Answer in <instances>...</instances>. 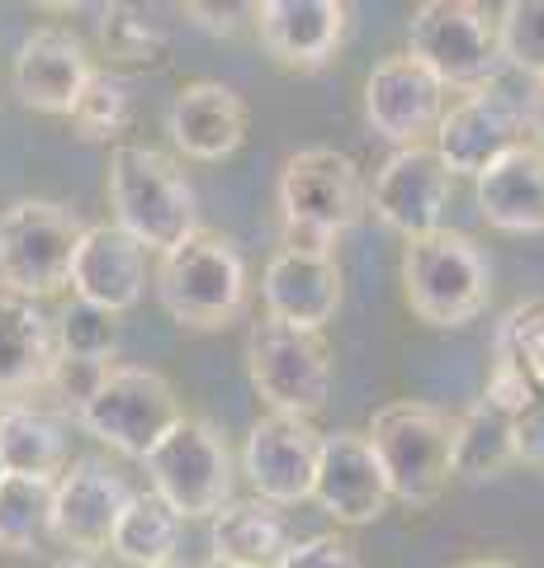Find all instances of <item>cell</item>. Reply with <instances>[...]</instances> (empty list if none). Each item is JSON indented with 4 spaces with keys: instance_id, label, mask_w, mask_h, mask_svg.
<instances>
[{
    "instance_id": "15",
    "label": "cell",
    "mask_w": 544,
    "mask_h": 568,
    "mask_svg": "<svg viewBox=\"0 0 544 568\" xmlns=\"http://www.w3.org/2000/svg\"><path fill=\"white\" fill-rule=\"evenodd\" d=\"M129 497V484L104 459H72L52 484V536L66 549H76L81 559L100 555V549H110V536L124 517Z\"/></svg>"
},
{
    "instance_id": "38",
    "label": "cell",
    "mask_w": 544,
    "mask_h": 568,
    "mask_svg": "<svg viewBox=\"0 0 544 568\" xmlns=\"http://www.w3.org/2000/svg\"><path fill=\"white\" fill-rule=\"evenodd\" d=\"M516 455L521 459H544V398L516 417Z\"/></svg>"
},
{
    "instance_id": "8",
    "label": "cell",
    "mask_w": 544,
    "mask_h": 568,
    "mask_svg": "<svg viewBox=\"0 0 544 568\" xmlns=\"http://www.w3.org/2000/svg\"><path fill=\"white\" fill-rule=\"evenodd\" d=\"M408 58H417L435 81L483 91L502 77L497 48V14L473 0H427L408 20Z\"/></svg>"
},
{
    "instance_id": "40",
    "label": "cell",
    "mask_w": 544,
    "mask_h": 568,
    "mask_svg": "<svg viewBox=\"0 0 544 568\" xmlns=\"http://www.w3.org/2000/svg\"><path fill=\"white\" fill-rule=\"evenodd\" d=\"M531 379H535V394L544 398V346H540V355L531 361Z\"/></svg>"
},
{
    "instance_id": "32",
    "label": "cell",
    "mask_w": 544,
    "mask_h": 568,
    "mask_svg": "<svg viewBox=\"0 0 544 568\" xmlns=\"http://www.w3.org/2000/svg\"><path fill=\"white\" fill-rule=\"evenodd\" d=\"M52 332H58V351L62 355H81V361H110L114 365V346H119V332H114V317L104 308L91 304H66L58 317H52Z\"/></svg>"
},
{
    "instance_id": "9",
    "label": "cell",
    "mask_w": 544,
    "mask_h": 568,
    "mask_svg": "<svg viewBox=\"0 0 544 568\" xmlns=\"http://www.w3.org/2000/svg\"><path fill=\"white\" fill-rule=\"evenodd\" d=\"M247 375L256 394L279 417H312L331 394V351L322 332H298L275 317H260L247 332Z\"/></svg>"
},
{
    "instance_id": "21",
    "label": "cell",
    "mask_w": 544,
    "mask_h": 568,
    "mask_svg": "<svg viewBox=\"0 0 544 568\" xmlns=\"http://www.w3.org/2000/svg\"><path fill=\"white\" fill-rule=\"evenodd\" d=\"M166 133L189 162H223L247 142V100L223 81H189L171 100Z\"/></svg>"
},
{
    "instance_id": "41",
    "label": "cell",
    "mask_w": 544,
    "mask_h": 568,
    "mask_svg": "<svg viewBox=\"0 0 544 568\" xmlns=\"http://www.w3.org/2000/svg\"><path fill=\"white\" fill-rule=\"evenodd\" d=\"M48 568H100V564H91V559H58V564H48Z\"/></svg>"
},
{
    "instance_id": "19",
    "label": "cell",
    "mask_w": 544,
    "mask_h": 568,
    "mask_svg": "<svg viewBox=\"0 0 544 568\" xmlns=\"http://www.w3.org/2000/svg\"><path fill=\"white\" fill-rule=\"evenodd\" d=\"M91 77L95 67L72 29H33L14 58V95L39 114H72Z\"/></svg>"
},
{
    "instance_id": "29",
    "label": "cell",
    "mask_w": 544,
    "mask_h": 568,
    "mask_svg": "<svg viewBox=\"0 0 544 568\" xmlns=\"http://www.w3.org/2000/svg\"><path fill=\"white\" fill-rule=\"evenodd\" d=\"M95 33H100V48L110 62H124V67H137V62H156L166 48V33L152 24L147 10L137 6H104L100 20H95Z\"/></svg>"
},
{
    "instance_id": "30",
    "label": "cell",
    "mask_w": 544,
    "mask_h": 568,
    "mask_svg": "<svg viewBox=\"0 0 544 568\" xmlns=\"http://www.w3.org/2000/svg\"><path fill=\"white\" fill-rule=\"evenodd\" d=\"M502 67L525 71L535 85L544 81V0H506L497 10Z\"/></svg>"
},
{
    "instance_id": "6",
    "label": "cell",
    "mask_w": 544,
    "mask_h": 568,
    "mask_svg": "<svg viewBox=\"0 0 544 568\" xmlns=\"http://www.w3.org/2000/svg\"><path fill=\"white\" fill-rule=\"evenodd\" d=\"M81 213L52 200H20L0 213V284L24 298H52L72 284V261L85 237Z\"/></svg>"
},
{
    "instance_id": "26",
    "label": "cell",
    "mask_w": 544,
    "mask_h": 568,
    "mask_svg": "<svg viewBox=\"0 0 544 568\" xmlns=\"http://www.w3.org/2000/svg\"><path fill=\"white\" fill-rule=\"evenodd\" d=\"M450 455H454V474L469 478V484H483V478H497L516 455V422L502 417L497 407H487L483 398L464 407L460 422L450 432Z\"/></svg>"
},
{
    "instance_id": "17",
    "label": "cell",
    "mask_w": 544,
    "mask_h": 568,
    "mask_svg": "<svg viewBox=\"0 0 544 568\" xmlns=\"http://www.w3.org/2000/svg\"><path fill=\"white\" fill-rule=\"evenodd\" d=\"M266 317L298 332H322L341 308V265L337 252H275L260 275Z\"/></svg>"
},
{
    "instance_id": "37",
    "label": "cell",
    "mask_w": 544,
    "mask_h": 568,
    "mask_svg": "<svg viewBox=\"0 0 544 568\" xmlns=\"http://www.w3.org/2000/svg\"><path fill=\"white\" fill-rule=\"evenodd\" d=\"M242 14H252V6H204V0L185 6V20L204 33H214V39H233L242 29Z\"/></svg>"
},
{
    "instance_id": "16",
    "label": "cell",
    "mask_w": 544,
    "mask_h": 568,
    "mask_svg": "<svg viewBox=\"0 0 544 568\" xmlns=\"http://www.w3.org/2000/svg\"><path fill=\"white\" fill-rule=\"evenodd\" d=\"M312 503L341 526H370L393 503L389 478L370 450L365 432H331L322 436L318 474H312Z\"/></svg>"
},
{
    "instance_id": "18",
    "label": "cell",
    "mask_w": 544,
    "mask_h": 568,
    "mask_svg": "<svg viewBox=\"0 0 544 568\" xmlns=\"http://www.w3.org/2000/svg\"><path fill=\"white\" fill-rule=\"evenodd\" d=\"M346 6L341 0H260L252 6V24L260 48L289 71H318L337 58L346 39Z\"/></svg>"
},
{
    "instance_id": "36",
    "label": "cell",
    "mask_w": 544,
    "mask_h": 568,
    "mask_svg": "<svg viewBox=\"0 0 544 568\" xmlns=\"http://www.w3.org/2000/svg\"><path fill=\"white\" fill-rule=\"evenodd\" d=\"M275 568H360V555L341 536H308L294 540Z\"/></svg>"
},
{
    "instance_id": "33",
    "label": "cell",
    "mask_w": 544,
    "mask_h": 568,
    "mask_svg": "<svg viewBox=\"0 0 544 568\" xmlns=\"http://www.w3.org/2000/svg\"><path fill=\"white\" fill-rule=\"evenodd\" d=\"M540 346H544V298H531V304H516L497 323L493 365H516L531 375V361L540 355Z\"/></svg>"
},
{
    "instance_id": "28",
    "label": "cell",
    "mask_w": 544,
    "mask_h": 568,
    "mask_svg": "<svg viewBox=\"0 0 544 568\" xmlns=\"http://www.w3.org/2000/svg\"><path fill=\"white\" fill-rule=\"evenodd\" d=\"M52 484L58 478H0V549L33 555L52 536Z\"/></svg>"
},
{
    "instance_id": "20",
    "label": "cell",
    "mask_w": 544,
    "mask_h": 568,
    "mask_svg": "<svg viewBox=\"0 0 544 568\" xmlns=\"http://www.w3.org/2000/svg\"><path fill=\"white\" fill-rule=\"evenodd\" d=\"M72 290L81 304L104 313H129L147 290V252L114 223H91L72 261Z\"/></svg>"
},
{
    "instance_id": "34",
    "label": "cell",
    "mask_w": 544,
    "mask_h": 568,
    "mask_svg": "<svg viewBox=\"0 0 544 568\" xmlns=\"http://www.w3.org/2000/svg\"><path fill=\"white\" fill-rule=\"evenodd\" d=\"M110 369H114L110 361H81V355H62V351H58V361H52L43 388H52V394H58L62 403H72L76 413H81V403L104 384V375H110Z\"/></svg>"
},
{
    "instance_id": "2",
    "label": "cell",
    "mask_w": 544,
    "mask_h": 568,
    "mask_svg": "<svg viewBox=\"0 0 544 568\" xmlns=\"http://www.w3.org/2000/svg\"><path fill=\"white\" fill-rule=\"evenodd\" d=\"M365 209L370 185L337 148H304L279 171V223L294 252H331L337 237L365 219Z\"/></svg>"
},
{
    "instance_id": "10",
    "label": "cell",
    "mask_w": 544,
    "mask_h": 568,
    "mask_svg": "<svg viewBox=\"0 0 544 568\" xmlns=\"http://www.w3.org/2000/svg\"><path fill=\"white\" fill-rule=\"evenodd\" d=\"M81 426L95 440L129 459H147V450L181 422V398L175 388L143 365H114L104 384L81 403Z\"/></svg>"
},
{
    "instance_id": "4",
    "label": "cell",
    "mask_w": 544,
    "mask_h": 568,
    "mask_svg": "<svg viewBox=\"0 0 544 568\" xmlns=\"http://www.w3.org/2000/svg\"><path fill=\"white\" fill-rule=\"evenodd\" d=\"M402 294L427 327H464L487 308L493 271L464 233H427L402 252Z\"/></svg>"
},
{
    "instance_id": "5",
    "label": "cell",
    "mask_w": 544,
    "mask_h": 568,
    "mask_svg": "<svg viewBox=\"0 0 544 568\" xmlns=\"http://www.w3.org/2000/svg\"><path fill=\"white\" fill-rule=\"evenodd\" d=\"M450 432H454V422L431 403H389L374 413L365 440H370V450L398 503L427 507L445 493V484L454 478Z\"/></svg>"
},
{
    "instance_id": "27",
    "label": "cell",
    "mask_w": 544,
    "mask_h": 568,
    "mask_svg": "<svg viewBox=\"0 0 544 568\" xmlns=\"http://www.w3.org/2000/svg\"><path fill=\"white\" fill-rule=\"evenodd\" d=\"M175 545H181V517L152 493H133L124 517H119L110 549L133 568H156L175 559Z\"/></svg>"
},
{
    "instance_id": "39",
    "label": "cell",
    "mask_w": 544,
    "mask_h": 568,
    "mask_svg": "<svg viewBox=\"0 0 544 568\" xmlns=\"http://www.w3.org/2000/svg\"><path fill=\"white\" fill-rule=\"evenodd\" d=\"M521 114H525V133H531V142H535V148L544 152V81L535 85L531 95H525Z\"/></svg>"
},
{
    "instance_id": "45",
    "label": "cell",
    "mask_w": 544,
    "mask_h": 568,
    "mask_svg": "<svg viewBox=\"0 0 544 568\" xmlns=\"http://www.w3.org/2000/svg\"><path fill=\"white\" fill-rule=\"evenodd\" d=\"M0 478H6V469H0Z\"/></svg>"
},
{
    "instance_id": "7",
    "label": "cell",
    "mask_w": 544,
    "mask_h": 568,
    "mask_svg": "<svg viewBox=\"0 0 544 568\" xmlns=\"http://www.w3.org/2000/svg\"><path fill=\"white\" fill-rule=\"evenodd\" d=\"M143 465L152 497H162L181 521L218 517L233 503V450H227V436L204 417H181L147 450Z\"/></svg>"
},
{
    "instance_id": "42",
    "label": "cell",
    "mask_w": 544,
    "mask_h": 568,
    "mask_svg": "<svg viewBox=\"0 0 544 568\" xmlns=\"http://www.w3.org/2000/svg\"><path fill=\"white\" fill-rule=\"evenodd\" d=\"M460 568H516V564H506V559H473V564H460Z\"/></svg>"
},
{
    "instance_id": "14",
    "label": "cell",
    "mask_w": 544,
    "mask_h": 568,
    "mask_svg": "<svg viewBox=\"0 0 544 568\" xmlns=\"http://www.w3.org/2000/svg\"><path fill=\"white\" fill-rule=\"evenodd\" d=\"M454 194V175L441 166V156L427 148H393L389 162L374 171L370 185V209L402 237H427L441 233V219L450 209Z\"/></svg>"
},
{
    "instance_id": "3",
    "label": "cell",
    "mask_w": 544,
    "mask_h": 568,
    "mask_svg": "<svg viewBox=\"0 0 544 568\" xmlns=\"http://www.w3.org/2000/svg\"><path fill=\"white\" fill-rule=\"evenodd\" d=\"M156 298L171 323L189 332H218L242 317L247 304V261L223 233H199L171 246L156 265Z\"/></svg>"
},
{
    "instance_id": "35",
    "label": "cell",
    "mask_w": 544,
    "mask_h": 568,
    "mask_svg": "<svg viewBox=\"0 0 544 568\" xmlns=\"http://www.w3.org/2000/svg\"><path fill=\"white\" fill-rule=\"evenodd\" d=\"M483 403H487V407H497L502 417H512V422H516L525 407H535V403H540V394H535V379L525 375V369H516V365H493V369H487Z\"/></svg>"
},
{
    "instance_id": "1",
    "label": "cell",
    "mask_w": 544,
    "mask_h": 568,
    "mask_svg": "<svg viewBox=\"0 0 544 568\" xmlns=\"http://www.w3.org/2000/svg\"><path fill=\"white\" fill-rule=\"evenodd\" d=\"M110 209L114 227L143 252H171L199 233L195 185L166 152L143 142H119L110 152Z\"/></svg>"
},
{
    "instance_id": "23",
    "label": "cell",
    "mask_w": 544,
    "mask_h": 568,
    "mask_svg": "<svg viewBox=\"0 0 544 568\" xmlns=\"http://www.w3.org/2000/svg\"><path fill=\"white\" fill-rule=\"evenodd\" d=\"M473 194L483 223L497 233H544V152L535 142H521L473 181Z\"/></svg>"
},
{
    "instance_id": "12",
    "label": "cell",
    "mask_w": 544,
    "mask_h": 568,
    "mask_svg": "<svg viewBox=\"0 0 544 568\" xmlns=\"http://www.w3.org/2000/svg\"><path fill=\"white\" fill-rule=\"evenodd\" d=\"M445 85L408 52L383 58L365 81V119L393 148H427L445 119Z\"/></svg>"
},
{
    "instance_id": "31",
    "label": "cell",
    "mask_w": 544,
    "mask_h": 568,
    "mask_svg": "<svg viewBox=\"0 0 544 568\" xmlns=\"http://www.w3.org/2000/svg\"><path fill=\"white\" fill-rule=\"evenodd\" d=\"M129 114H133V100H129V85L110 77V71H95L85 81V91L76 100V110L66 114L81 142H110L129 129Z\"/></svg>"
},
{
    "instance_id": "25",
    "label": "cell",
    "mask_w": 544,
    "mask_h": 568,
    "mask_svg": "<svg viewBox=\"0 0 544 568\" xmlns=\"http://www.w3.org/2000/svg\"><path fill=\"white\" fill-rule=\"evenodd\" d=\"M0 469L20 478H58L66 469V436L58 417L33 403L0 407Z\"/></svg>"
},
{
    "instance_id": "13",
    "label": "cell",
    "mask_w": 544,
    "mask_h": 568,
    "mask_svg": "<svg viewBox=\"0 0 544 568\" xmlns=\"http://www.w3.org/2000/svg\"><path fill=\"white\" fill-rule=\"evenodd\" d=\"M322 432L304 417L266 413L242 446V474L252 478L260 503L270 507H298L312 497V474H318Z\"/></svg>"
},
{
    "instance_id": "22",
    "label": "cell",
    "mask_w": 544,
    "mask_h": 568,
    "mask_svg": "<svg viewBox=\"0 0 544 568\" xmlns=\"http://www.w3.org/2000/svg\"><path fill=\"white\" fill-rule=\"evenodd\" d=\"M52 361H58L52 317L33 298L0 284V407L29 403V394H39Z\"/></svg>"
},
{
    "instance_id": "43",
    "label": "cell",
    "mask_w": 544,
    "mask_h": 568,
    "mask_svg": "<svg viewBox=\"0 0 544 568\" xmlns=\"http://www.w3.org/2000/svg\"><path fill=\"white\" fill-rule=\"evenodd\" d=\"M199 568H247V564H227V559H208V564H199Z\"/></svg>"
},
{
    "instance_id": "44",
    "label": "cell",
    "mask_w": 544,
    "mask_h": 568,
    "mask_svg": "<svg viewBox=\"0 0 544 568\" xmlns=\"http://www.w3.org/2000/svg\"><path fill=\"white\" fill-rule=\"evenodd\" d=\"M156 568H195V564H181V559H166V564H156Z\"/></svg>"
},
{
    "instance_id": "11",
    "label": "cell",
    "mask_w": 544,
    "mask_h": 568,
    "mask_svg": "<svg viewBox=\"0 0 544 568\" xmlns=\"http://www.w3.org/2000/svg\"><path fill=\"white\" fill-rule=\"evenodd\" d=\"M521 142H525L521 104L502 85H483V91H469L460 104H450L431 148L450 175H473L479 181L487 166H497Z\"/></svg>"
},
{
    "instance_id": "24",
    "label": "cell",
    "mask_w": 544,
    "mask_h": 568,
    "mask_svg": "<svg viewBox=\"0 0 544 568\" xmlns=\"http://www.w3.org/2000/svg\"><path fill=\"white\" fill-rule=\"evenodd\" d=\"M208 545H214V559L275 568L294 545V536L279 507L260 503V497H233L218 517H208Z\"/></svg>"
}]
</instances>
